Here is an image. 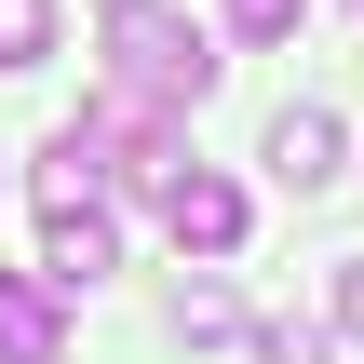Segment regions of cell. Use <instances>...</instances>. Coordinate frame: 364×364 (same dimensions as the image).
Instances as JSON below:
<instances>
[{"mask_svg":"<svg viewBox=\"0 0 364 364\" xmlns=\"http://www.w3.org/2000/svg\"><path fill=\"white\" fill-rule=\"evenodd\" d=\"M257 364H338L324 324H257Z\"/></svg>","mask_w":364,"mask_h":364,"instance_id":"cell-7","label":"cell"},{"mask_svg":"<svg viewBox=\"0 0 364 364\" xmlns=\"http://www.w3.org/2000/svg\"><path fill=\"white\" fill-rule=\"evenodd\" d=\"M270 176L311 203V189L338 176V108H284V122H270Z\"/></svg>","mask_w":364,"mask_h":364,"instance_id":"cell-4","label":"cell"},{"mask_svg":"<svg viewBox=\"0 0 364 364\" xmlns=\"http://www.w3.org/2000/svg\"><path fill=\"white\" fill-rule=\"evenodd\" d=\"M54 54V0H0V68H41Z\"/></svg>","mask_w":364,"mask_h":364,"instance_id":"cell-6","label":"cell"},{"mask_svg":"<svg viewBox=\"0 0 364 364\" xmlns=\"http://www.w3.org/2000/svg\"><path fill=\"white\" fill-rule=\"evenodd\" d=\"M176 338H243V297L230 284H176Z\"/></svg>","mask_w":364,"mask_h":364,"instance_id":"cell-5","label":"cell"},{"mask_svg":"<svg viewBox=\"0 0 364 364\" xmlns=\"http://www.w3.org/2000/svg\"><path fill=\"white\" fill-rule=\"evenodd\" d=\"M297 14H311V0H230V27H243V41H297Z\"/></svg>","mask_w":364,"mask_h":364,"instance_id":"cell-8","label":"cell"},{"mask_svg":"<svg viewBox=\"0 0 364 364\" xmlns=\"http://www.w3.org/2000/svg\"><path fill=\"white\" fill-rule=\"evenodd\" d=\"M108 14H122V0H108Z\"/></svg>","mask_w":364,"mask_h":364,"instance_id":"cell-10","label":"cell"},{"mask_svg":"<svg viewBox=\"0 0 364 364\" xmlns=\"http://www.w3.org/2000/svg\"><path fill=\"white\" fill-rule=\"evenodd\" d=\"M108 95H135V108H203V95H216V41H203L189 14H162V0H122V14H108Z\"/></svg>","mask_w":364,"mask_h":364,"instance_id":"cell-1","label":"cell"},{"mask_svg":"<svg viewBox=\"0 0 364 364\" xmlns=\"http://www.w3.org/2000/svg\"><path fill=\"white\" fill-rule=\"evenodd\" d=\"M162 230H176V243H189V257H230V243H243V189H230V176H203V162H189V176H176V189H162Z\"/></svg>","mask_w":364,"mask_h":364,"instance_id":"cell-2","label":"cell"},{"mask_svg":"<svg viewBox=\"0 0 364 364\" xmlns=\"http://www.w3.org/2000/svg\"><path fill=\"white\" fill-rule=\"evenodd\" d=\"M54 351H68L54 284H41V270H0V364H54Z\"/></svg>","mask_w":364,"mask_h":364,"instance_id":"cell-3","label":"cell"},{"mask_svg":"<svg viewBox=\"0 0 364 364\" xmlns=\"http://www.w3.org/2000/svg\"><path fill=\"white\" fill-rule=\"evenodd\" d=\"M338 324L364 338V257H338Z\"/></svg>","mask_w":364,"mask_h":364,"instance_id":"cell-9","label":"cell"}]
</instances>
